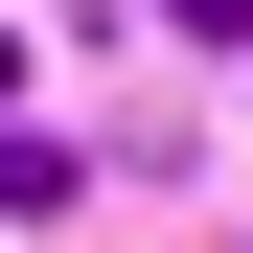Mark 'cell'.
Listing matches in <instances>:
<instances>
[{
    "mask_svg": "<svg viewBox=\"0 0 253 253\" xmlns=\"http://www.w3.org/2000/svg\"><path fill=\"white\" fill-rule=\"evenodd\" d=\"M0 207H69V161L23 138V46H0Z\"/></svg>",
    "mask_w": 253,
    "mask_h": 253,
    "instance_id": "1",
    "label": "cell"
},
{
    "mask_svg": "<svg viewBox=\"0 0 253 253\" xmlns=\"http://www.w3.org/2000/svg\"><path fill=\"white\" fill-rule=\"evenodd\" d=\"M161 23H184V46H253V0H161Z\"/></svg>",
    "mask_w": 253,
    "mask_h": 253,
    "instance_id": "2",
    "label": "cell"
}]
</instances>
